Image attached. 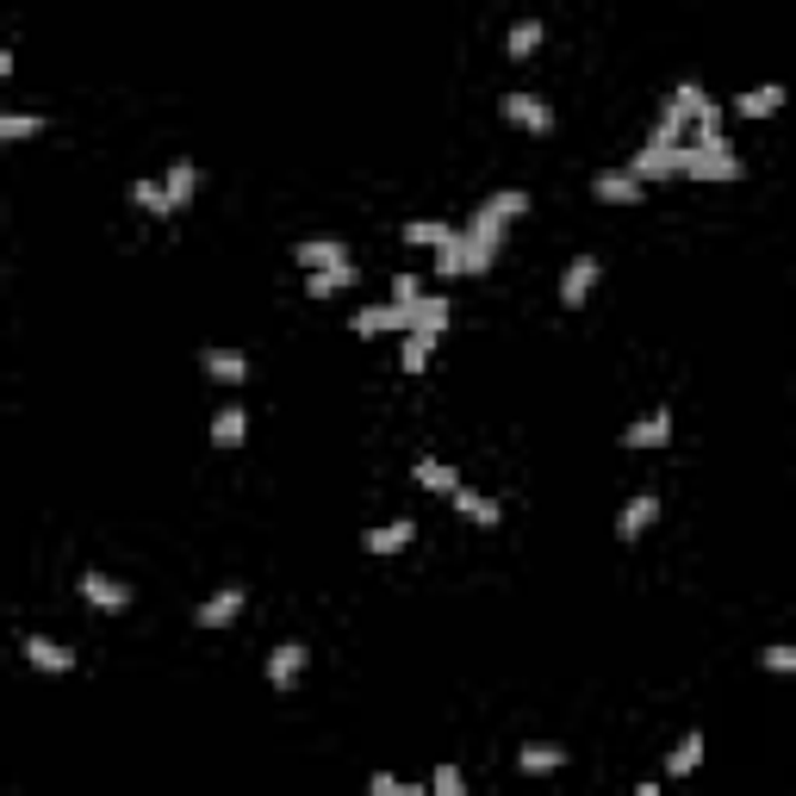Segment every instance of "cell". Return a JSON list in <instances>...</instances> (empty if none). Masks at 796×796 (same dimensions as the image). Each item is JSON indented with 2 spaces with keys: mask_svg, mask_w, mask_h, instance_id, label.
Wrapping results in <instances>:
<instances>
[{
  "mask_svg": "<svg viewBox=\"0 0 796 796\" xmlns=\"http://www.w3.org/2000/svg\"><path fill=\"white\" fill-rule=\"evenodd\" d=\"M685 174H691V181H734V174H740V157L728 150V138H722V131H691V143H685Z\"/></svg>",
  "mask_w": 796,
  "mask_h": 796,
  "instance_id": "1",
  "label": "cell"
},
{
  "mask_svg": "<svg viewBox=\"0 0 796 796\" xmlns=\"http://www.w3.org/2000/svg\"><path fill=\"white\" fill-rule=\"evenodd\" d=\"M523 212H530V193H523V188H498L492 200L480 205V212H473L467 231L480 236V243H492V250H504V231H511V224L523 219Z\"/></svg>",
  "mask_w": 796,
  "mask_h": 796,
  "instance_id": "2",
  "label": "cell"
},
{
  "mask_svg": "<svg viewBox=\"0 0 796 796\" xmlns=\"http://www.w3.org/2000/svg\"><path fill=\"white\" fill-rule=\"evenodd\" d=\"M492 262H498V250H492V243H480L473 231H461L449 250H436V274H442V281H454V274H485Z\"/></svg>",
  "mask_w": 796,
  "mask_h": 796,
  "instance_id": "3",
  "label": "cell"
},
{
  "mask_svg": "<svg viewBox=\"0 0 796 796\" xmlns=\"http://www.w3.org/2000/svg\"><path fill=\"white\" fill-rule=\"evenodd\" d=\"M597 274H604L597 255H573V262H566V274H561V305L566 312H578V305L597 293Z\"/></svg>",
  "mask_w": 796,
  "mask_h": 796,
  "instance_id": "4",
  "label": "cell"
},
{
  "mask_svg": "<svg viewBox=\"0 0 796 796\" xmlns=\"http://www.w3.org/2000/svg\"><path fill=\"white\" fill-rule=\"evenodd\" d=\"M305 666H312V647H305V641H281V647L268 654V685L293 691L299 678H305Z\"/></svg>",
  "mask_w": 796,
  "mask_h": 796,
  "instance_id": "5",
  "label": "cell"
},
{
  "mask_svg": "<svg viewBox=\"0 0 796 796\" xmlns=\"http://www.w3.org/2000/svg\"><path fill=\"white\" fill-rule=\"evenodd\" d=\"M498 107H504V119H511L516 131H535V138H547V131H554V107H547L542 94H504Z\"/></svg>",
  "mask_w": 796,
  "mask_h": 796,
  "instance_id": "6",
  "label": "cell"
},
{
  "mask_svg": "<svg viewBox=\"0 0 796 796\" xmlns=\"http://www.w3.org/2000/svg\"><path fill=\"white\" fill-rule=\"evenodd\" d=\"M592 200H604V205H641V200H647V181H635L628 169H597L592 174Z\"/></svg>",
  "mask_w": 796,
  "mask_h": 796,
  "instance_id": "7",
  "label": "cell"
},
{
  "mask_svg": "<svg viewBox=\"0 0 796 796\" xmlns=\"http://www.w3.org/2000/svg\"><path fill=\"white\" fill-rule=\"evenodd\" d=\"M293 262L305 268V274H324V268H349V243H336V236H305V243H293Z\"/></svg>",
  "mask_w": 796,
  "mask_h": 796,
  "instance_id": "8",
  "label": "cell"
},
{
  "mask_svg": "<svg viewBox=\"0 0 796 796\" xmlns=\"http://www.w3.org/2000/svg\"><path fill=\"white\" fill-rule=\"evenodd\" d=\"M654 523H659V498H654V492H635V498H628L623 511H616V535H623L628 547H635L641 535L654 530Z\"/></svg>",
  "mask_w": 796,
  "mask_h": 796,
  "instance_id": "9",
  "label": "cell"
},
{
  "mask_svg": "<svg viewBox=\"0 0 796 796\" xmlns=\"http://www.w3.org/2000/svg\"><path fill=\"white\" fill-rule=\"evenodd\" d=\"M666 442H672V411L666 405H654L647 417H635L623 430V449H666Z\"/></svg>",
  "mask_w": 796,
  "mask_h": 796,
  "instance_id": "10",
  "label": "cell"
},
{
  "mask_svg": "<svg viewBox=\"0 0 796 796\" xmlns=\"http://www.w3.org/2000/svg\"><path fill=\"white\" fill-rule=\"evenodd\" d=\"M628 174H635V181H672V174H685V150H659V143H647V150L628 162Z\"/></svg>",
  "mask_w": 796,
  "mask_h": 796,
  "instance_id": "11",
  "label": "cell"
},
{
  "mask_svg": "<svg viewBox=\"0 0 796 796\" xmlns=\"http://www.w3.org/2000/svg\"><path fill=\"white\" fill-rule=\"evenodd\" d=\"M81 597L94 609H107V616L131 609V585H119V578H107V573H81Z\"/></svg>",
  "mask_w": 796,
  "mask_h": 796,
  "instance_id": "12",
  "label": "cell"
},
{
  "mask_svg": "<svg viewBox=\"0 0 796 796\" xmlns=\"http://www.w3.org/2000/svg\"><path fill=\"white\" fill-rule=\"evenodd\" d=\"M243 604H250V592L243 585H224V592H212L200 604V628H231L236 616H243Z\"/></svg>",
  "mask_w": 796,
  "mask_h": 796,
  "instance_id": "13",
  "label": "cell"
},
{
  "mask_svg": "<svg viewBox=\"0 0 796 796\" xmlns=\"http://www.w3.org/2000/svg\"><path fill=\"white\" fill-rule=\"evenodd\" d=\"M411 542H417V516H399V523H380V530L361 535V547H367V554H405Z\"/></svg>",
  "mask_w": 796,
  "mask_h": 796,
  "instance_id": "14",
  "label": "cell"
},
{
  "mask_svg": "<svg viewBox=\"0 0 796 796\" xmlns=\"http://www.w3.org/2000/svg\"><path fill=\"white\" fill-rule=\"evenodd\" d=\"M784 88L778 81H759V88H740V94H734V119H772V112L784 107Z\"/></svg>",
  "mask_w": 796,
  "mask_h": 796,
  "instance_id": "15",
  "label": "cell"
},
{
  "mask_svg": "<svg viewBox=\"0 0 796 796\" xmlns=\"http://www.w3.org/2000/svg\"><path fill=\"white\" fill-rule=\"evenodd\" d=\"M243 436H250V405H243V399H224L219 417H212V442H219V449H243Z\"/></svg>",
  "mask_w": 796,
  "mask_h": 796,
  "instance_id": "16",
  "label": "cell"
},
{
  "mask_svg": "<svg viewBox=\"0 0 796 796\" xmlns=\"http://www.w3.org/2000/svg\"><path fill=\"white\" fill-rule=\"evenodd\" d=\"M411 480L423 485V492H442V498H454V492H461V467H454V461H436V454H423L417 467H411Z\"/></svg>",
  "mask_w": 796,
  "mask_h": 796,
  "instance_id": "17",
  "label": "cell"
},
{
  "mask_svg": "<svg viewBox=\"0 0 796 796\" xmlns=\"http://www.w3.org/2000/svg\"><path fill=\"white\" fill-rule=\"evenodd\" d=\"M19 654L32 659L38 672H75V647H57L50 635H26L19 641Z\"/></svg>",
  "mask_w": 796,
  "mask_h": 796,
  "instance_id": "18",
  "label": "cell"
},
{
  "mask_svg": "<svg viewBox=\"0 0 796 796\" xmlns=\"http://www.w3.org/2000/svg\"><path fill=\"white\" fill-rule=\"evenodd\" d=\"M561 765H566V747H554V740H523L516 747V772H530V778H547Z\"/></svg>",
  "mask_w": 796,
  "mask_h": 796,
  "instance_id": "19",
  "label": "cell"
},
{
  "mask_svg": "<svg viewBox=\"0 0 796 796\" xmlns=\"http://www.w3.org/2000/svg\"><path fill=\"white\" fill-rule=\"evenodd\" d=\"M200 367L224 386H243L250 380V355H236V349H200Z\"/></svg>",
  "mask_w": 796,
  "mask_h": 796,
  "instance_id": "20",
  "label": "cell"
},
{
  "mask_svg": "<svg viewBox=\"0 0 796 796\" xmlns=\"http://www.w3.org/2000/svg\"><path fill=\"white\" fill-rule=\"evenodd\" d=\"M449 504L467 516V523H480V530H498V516H504V504H498V498H485V492H473V485H461Z\"/></svg>",
  "mask_w": 796,
  "mask_h": 796,
  "instance_id": "21",
  "label": "cell"
},
{
  "mask_svg": "<svg viewBox=\"0 0 796 796\" xmlns=\"http://www.w3.org/2000/svg\"><path fill=\"white\" fill-rule=\"evenodd\" d=\"M411 330H423V336H442V330H449V299H430V293H423L417 305L405 312V336H411Z\"/></svg>",
  "mask_w": 796,
  "mask_h": 796,
  "instance_id": "22",
  "label": "cell"
},
{
  "mask_svg": "<svg viewBox=\"0 0 796 796\" xmlns=\"http://www.w3.org/2000/svg\"><path fill=\"white\" fill-rule=\"evenodd\" d=\"M355 281H361L355 262L349 268H324V274H305V293L312 299H336V293H355Z\"/></svg>",
  "mask_w": 796,
  "mask_h": 796,
  "instance_id": "23",
  "label": "cell"
},
{
  "mask_svg": "<svg viewBox=\"0 0 796 796\" xmlns=\"http://www.w3.org/2000/svg\"><path fill=\"white\" fill-rule=\"evenodd\" d=\"M454 236H461V231H454V224H442V219H411V224H405V243H411V250H449Z\"/></svg>",
  "mask_w": 796,
  "mask_h": 796,
  "instance_id": "24",
  "label": "cell"
},
{
  "mask_svg": "<svg viewBox=\"0 0 796 796\" xmlns=\"http://www.w3.org/2000/svg\"><path fill=\"white\" fill-rule=\"evenodd\" d=\"M162 188H169L174 212H181V205H188L193 193H200V169H193L188 157H174V162H169V174H162Z\"/></svg>",
  "mask_w": 796,
  "mask_h": 796,
  "instance_id": "25",
  "label": "cell"
},
{
  "mask_svg": "<svg viewBox=\"0 0 796 796\" xmlns=\"http://www.w3.org/2000/svg\"><path fill=\"white\" fill-rule=\"evenodd\" d=\"M380 330H405V312H399V305H361L355 312V336H380Z\"/></svg>",
  "mask_w": 796,
  "mask_h": 796,
  "instance_id": "26",
  "label": "cell"
},
{
  "mask_svg": "<svg viewBox=\"0 0 796 796\" xmlns=\"http://www.w3.org/2000/svg\"><path fill=\"white\" fill-rule=\"evenodd\" d=\"M542 38H547L542 19H516L511 38H504V57H516V63H523V57H535V50H542Z\"/></svg>",
  "mask_w": 796,
  "mask_h": 796,
  "instance_id": "27",
  "label": "cell"
},
{
  "mask_svg": "<svg viewBox=\"0 0 796 796\" xmlns=\"http://www.w3.org/2000/svg\"><path fill=\"white\" fill-rule=\"evenodd\" d=\"M697 765H703V734L691 728V734H678V747L666 753V772H672V778H691Z\"/></svg>",
  "mask_w": 796,
  "mask_h": 796,
  "instance_id": "28",
  "label": "cell"
},
{
  "mask_svg": "<svg viewBox=\"0 0 796 796\" xmlns=\"http://www.w3.org/2000/svg\"><path fill=\"white\" fill-rule=\"evenodd\" d=\"M430 355H436V336L411 330L405 343H399V374H423V367H430Z\"/></svg>",
  "mask_w": 796,
  "mask_h": 796,
  "instance_id": "29",
  "label": "cell"
},
{
  "mask_svg": "<svg viewBox=\"0 0 796 796\" xmlns=\"http://www.w3.org/2000/svg\"><path fill=\"white\" fill-rule=\"evenodd\" d=\"M131 205H138V212H150V219H169V212H174V200H169V188H162V181H131Z\"/></svg>",
  "mask_w": 796,
  "mask_h": 796,
  "instance_id": "30",
  "label": "cell"
},
{
  "mask_svg": "<svg viewBox=\"0 0 796 796\" xmlns=\"http://www.w3.org/2000/svg\"><path fill=\"white\" fill-rule=\"evenodd\" d=\"M44 131V119L38 112H0V143H26Z\"/></svg>",
  "mask_w": 796,
  "mask_h": 796,
  "instance_id": "31",
  "label": "cell"
},
{
  "mask_svg": "<svg viewBox=\"0 0 796 796\" xmlns=\"http://www.w3.org/2000/svg\"><path fill=\"white\" fill-rule=\"evenodd\" d=\"M430 796H467V772L442 759L436 772H430Z\"/></svg>",
  "mask_w": 796,
  "mask_h": 796,
  "instance_id": "32",
  "label": "cell"
},
{
  "mask_svg": "<svg viewBox=\"0 0 796 796\" xmlns=\"http://www.w3.org/2000/svg\"><path fill=\"white\" fill-rule=\"evenodd\" d=\"M759 666L765 672H796V647L790 641H772V647H759Z\"/></svg>",
  "mask_w": 796,
  "mask_h": 796,
  "instance_id": "33",
  "label": "cell"
},
{
  "mask_svg": "<svg viewBox=\"0 0 796 796\" xmlns=\"http://www.w3.org/2000/svg\"><path fill=\"white\" fill-rule=\"evenodd\" d=\"M417 299H423V281H417V274H392V305H399V312H411Z\"/></svg>",
  "mask_w": 796,
  "mask_h": 796,
  "instance_id": "34",
  "label": "cell"
},
{
  "mask_svg": "<svg viewBox=\"0 0 796 796\" xmlns=\"http://www.w3.org/2000/svg\"><path fill=\"white\" fill-rule=\"evenodd\" d=\"M635 796H666V790H659V784H635Z\"/></svg>",
  "mask_w": 796,
  "mask_h": 796,
  "instance_id": "35",
  "label": "cell"
}]
</instances>
